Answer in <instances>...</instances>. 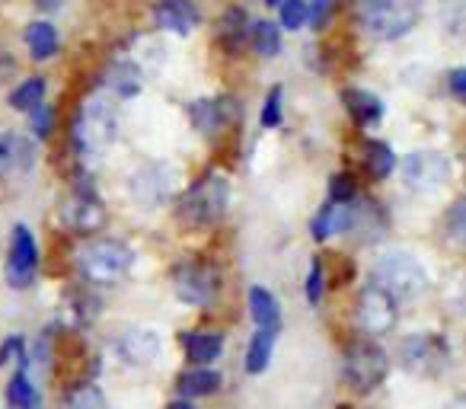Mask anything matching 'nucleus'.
I'll use <instances>...</instances> for the list:
<instances>
[{
  "instance_id": "nucleus-3",
  "label": "nucleus",
  "mask_w": 466,
  "mask_h": 409,
  "mask_svg": "<svg viewBox=\"0 0 466 409\" xmlns=\"http://www.w3.org/2000/svg\"><path fill=\"white\" fill-rule=\"evenodd\" d=\"M135 266V250L118 240H90L77 253V269L90 285H118Z\"/></svg>"
},
{
  "instance_id": "nucleus-30",
  "label": "nucleus",
  "mask_w": 466,
  "mask_h": 409,
  "mask_svg": "<svg viewBox=\"0 0 466 409\" xmlns=\"http://www.w3.org/2000/svg\"><path fill=\"white\" fill-rule=\"evenodd\" d=\"M220 36L227 39V48H240L243 39H249V16L243 10H227L220 16Z\"/></svg>"
},
{
  "instance_id": "nucleus-20",
  "label": "nucleus",
  "mask_w": 466,
  "mask_h": 409,
  "mask_svg": "<svg viewBox=\"0 0 466 409\" xmlns=\"http://www.w3.org/2000/svg\"><path fill=\"white\" fill-rule=\"evenodd\" d=\"M342 99H345V109H349V116L355 118L358 125H364V128L377 125L383 118V112H387L383 99L374 97V93H368V90H345Z\"/></svg>"
},
{
  "instance_id": "nucleus-36",
  "label": "nucleus",
  "mask_w": 466,
  "mask_h": 409,
  "mask_svg": "<svg viewBox=\"0 0 466 409\" xmlns=\"http://www.w3.org/2000/svg\"><path fill=\"white\" fill-rule=\"evenodd\" d=\"M307 301L310 304H319L323 301V291H326V269H323V262L319 260H313L310 262V272H307Z\"/></svg>"
},
{
  "instance_id": "nucleus-19",
  "label": "nucleus",
  "mask_w": 466,
  "mask_h": 409,
  "mask_svg": "<svg viewBox=\"0 0 466 409\" xmlns=\"http://www.w3.org/2000/svg\"><path fill=\"white\" fill-rule=\"evenodd\" d=\"M35 160V148L23 135H0V176L29 169Z\"/></svg>"
},
{
  "instance_id": "nucleus-25",
  "label": "nucleus",
  "mask_w": 466,
  "mask_h": 409,
  "mask_svg": "<svg viewBox=\"0 0 466 409\" xmlns=\"http://www.w3.org/2000/svg\"><path fill=\"white\" fill-rule=\"evenodd\" d=\"M249 317H253L256 326L281 330V307L275 294L266 291V288H249Z\"/></svg>"
},
{
  "instance_id": "nucleus-24",
  "label": "nucleus",
  "mask_w": 466,
  "mask_h": 409,
  "mask_svg": "<svg viewBox=\"0 0 466 409\" xmlns=\"http://www.w3.org/2000/svg\"><path fill=\"white\" fill-rule=\"evenodd\" d=\"M7 409H46L39 390H35L33 377L26 374V368H16V374L7 383Z\"/></svg>"
},
{
  "instance_id": "nucleus-1",
  "label": "nucleus",
  "mask_w": 466,
  "mask_h": 409,
  "mask_svg": "<svg viewBox=\"0 0 466 409\" xmlns=\"http://www.w3.org/2000/svg\"><path fill=\"white\" fill-rule=\"evenodd\" d=\"M227 201H230V182L220 173H208L179 195L176 221L186 230H205L224 218Z\"/></svg>"
},
{
  "instance_id": "nucleus-43",
  "label": "nucleus",
  "mask_w": 466,
  "mask_h": 409,
  "mask_svg": "<svg viewBox=\"0 0 466 409\" xmlns=\"http://www.w3.org/2000/svg\"><path fill=\"white\" fill-rule=\"evenodd\" d=\"M35 4H39L42 10H55V7H61L65 0H35Z\"/></svg>"
},
{
  "instance_id": "nucleus-14",
  "label": "nucleus",
  "mask_w": 466,
  "mask_h": 409,
  "mask_svg": "<svg viewBox=\"0 0 466 409\" xmlns=\"http://www.w3.org/2000/svg\"><path fill=\"white\" fill-rule=\"evenodd\" d=\"M160 349H163L160 332L144 330V326H135V330L118 332V339H116V355L122 358V362H128V364H150V362H157Z\"/></svg>"
},
{
  "instance_id": "nucleus-37",
  "label": "nucleus",
  "mask_w": 466,
  "mask_h": 409,
  "mask_svg": "<svg viewBox=\"0 0 466 409\" xmlns=\"http://www.w3.org/2000/svg\"><path fill=\"white\" fill-rule=\"evenodd\" d=\"M10 362H20V368H26V339L10 336L0 343V368Z\"/></svg>"
},
{
  "instance_id": "nucleus-17",
  "label": "nucleus",
  "mask_w": 466,
  "mask_h": 409,
  "mask_svg": "<svg viewBox=\"0 0 466 409\" xmlns=\"http://www.w3.org/2000/svg\"><path fill=\"white\" fill-rule=\"evenodd\" d=\"M154 16H157V26H163L167 33L176 36H188L201 20L198 7H195L192 0H160Z\"/></svg>"
},
{
  "instance_id": "nucleus-4",
  "label": "nucleus",
  "mask_w": 466,
  "mask_h": 409,
  "mask_svg": "<svg viewBox=\"0 0 466 409\" xmlns=\"http://www.w3.org/2000/svg\"><path fill=\"white\" fill-rule=\"evenodd\" d=\"M374 285L393 301H412L428 288V272L412 253H383L374 262Z\"/></svg>"
},
{
  "instance_id": "nucleus-33",
  "label": "nucleus",
  "mask_w": 466,
  "mask_h": 409,
  "mask_svg": "<svg viewBox=\"0 0 466 409\" xmlns=\"http://www.w3.org/2000/svg\"><path fill=\"white\" fill-rule=\"evenodd\" d=\"M281 118H285V90L272 87L266 97V106H262V128H279Z\"/></svg>"
},
{
  "instance_id": "nucleus-18",
  "label": "nucleus",
  "mask_w": 466,
  "mask_h": 409,
  "mask_svg": "<svg viewBox=\"0 0 466 409\" xmlns=\"http://www.w3.org/2000/svg\"><path fill=\"white\" fill-rule=\"evenodd\" d=\"M182 352L192 364H214L224 352V336L211 330H188L182 332Z\"/></svg>"
},
{
  "instance_id": "nucleus-6",
  "label": "nucleus",
  "mask_w": 466,
  "mask_h": 409,
  "mask_svg": "<svg viewBox=\"0 0 466 409\" xmlns=\"http://www.w3.org/2000/svg\"><path fill=\"white\" fill-rule=\"evenodd\" d=\"M390 371V358L370 339H351L345 349V383L355 394H370L383 383Z\"/></svg>"
},
{
  "instance_id": "nucleus-31",
  "label": "nucleus",
  "mask_w": 466,
  "mask_h": 409,
  "mask_svg": "<svg viewBox=\"0 0 466 409\" xmlns=\"http://www.w3.org/2000/svg\"><path fill=\"white\" fill-rule=\"evenodd\" d=\"M444 230H447V240H451L453 247H466V195L447 211Z\"/></svg>"
},
{
  "instance_id": "nucleus-32",
  "label": "nucleus",
  "mask_w": 466,
  "mask_h": 409,
  "mask_svg": "<svg viewBox=\"0 0 466 409\" xmlns=\"http://www.w3.org/2000/svg\"><path fill=\"white\" fill-rule=\"evenodd\" d=\"M279 20L285 29H304V23L310 20V7H307L304 0H281L279 7Z\"/></svg>"
},
{
  "instance_id": "nucleus-15",
  "label": "nucleus",
  "mask_w": 466,
  "mask_h": 409,
  "mask_svg": "<svg viewBox=\"0 0 466 409\" xmlns=\"http://www.w3.org/2000/svg\"><path fill=\"white\" fill-rule=\"evenodd\" d=\"M402 364L409 371H419V374H431L438 371V364H444L447 358V345L438 336H412L402 343Z\"/></svg>"
},
{
  "instance_id": "nucleus-35",
  "label": "nucleus",
  "mask_w": 466,
  "mask_h": 409,
  "mask_svg": "<svg viewBox=\"0 0 466 409\" xmlns=\"http://www.w3.org/2000/svg\"><path fill=\"white\" fill-rule=\"evenodd\" d=\"M112 84H116V93L118 97H135L137 90H141V74H137L135 65H125L116 71V77H112Z\"/></svg>"
},
{
  "instance_id": "nucleus-44",
  "label": "nucleus",
  "mask_w": 466,
  "mask_h": 409,
  "mask_svg": "<svg viewBox=\"0 0 466 409\" xmlns=\"http://www.w3.org/2000/svg\"><path fill=\"white\" fill-rule=\"evenodd\" d=\"M460 311L466 313V279H463V291H460Z\"/></svg>"
},
{
  "instance_id": "nucleus-26",
  "label": "nucleus",
  "mask_w": 466,
  "mask_h": 409,
  "mask_svg": "<svg viewBox=\"0 0 466 409\" xmlns=\"http://www.w3.org/2000/svg\"><path fill=\"white\" fill-rule=\"evenodd\" d=\"M364 167H368L370 179H387L396 169V154L387 141H368L364 144Z\"/></svg>"
},
{
  "instance_id": "nucleus-21",
  "label": "nucleus",
  "mask_w": 466,
  "mask_h": 409,
  "mask_svg": "<svg viewBox=\"0 0 466 409\" xmlns=\"http://www.w3.org/2000/svg\"><path fill=\"white\" fill-rule=\"evenodd\" d=\"M220 381H224V377H220L218 371H211L208 364H195L192 371H182L179 381H176V387H179L182 396L195 400V396H211V394H218Z\"/></svg>"
},
{
  "instance_id": "nucleus-42",
  "label": "nucleus",
  "mask_w": 466,
  "mask_h": 409,
  "mask_svg": "<svg viewBox=\"0 0 466 409\" xmlns=\"http://www.w3.org/2000/svg\"><path fill=\"white\" fill-rule=\"evenodd\" d=\"M163 409H195V403H188V400H173V403H167Z\"/></svg>"
},
{
  "instance_id": "nucleus-40",
  "label": "nucleus",
  "mask_w": 466,
  "mask_h": 409,
  "mask_svg": "<svg viewBox=\"0 0 466 409\" xmlns=\"http://www.w3.org/2000/svg\"><path fill=\"white\" fill-rule=\"evenodd\" d=\"M329 16H332V0H313V10H310L313 29H323Z\"/></svg>"
},
{
  "instance_id": "nucleus-5",
  "label": "nucleus",
  "mask_w": 466,
  "mask_h": 409,
  "mask_svg": "<svg viewBox=\"0 0 466 409\" xmlns=\"http://www.w3.org/2000/svg\"><path fill=\"white\" fill-rule=\"evenodd\" d=\"M421 4L419 0H364L361 7V26L374 39L393 42L406 36L419 23Z\"/></svg>"
},
{
  "instance_id": "nucleus-8",
  "label": "nucleus",
  "mask_w": 466,
  "mask_h": 409,
  "mask_svg": "<svg viewBox=\"0 0 466 409\" xmlns=\"http://www.w3.org/2000/svg\"><path fill=\"white\" fill-rule=\"evenodd\" d=\"M402 182L419 195L441 192L451 182V160L441 150H412L402 163Z\"/></svg>"
},
{
  "instance_id": "nucleus-13",
  "label": "nucleus",
  "mask_w": 466,
  "mask_h": 409,
  "mask_svg": "<svg viewBox=\"0 0 466 409\" xmlns=\"http://www.w3.org/2000/svg\"><path fill=\"white\" fill-rule=\"evenodd\" d=\"M188 116H192L195 131H201L205 138H218L227 125L240 118V106L237 99H195L188 106Z\"/></svg>"
},
{
  "instance_id": "nucleus-2",
  "label": "nucleus",
  "mask_w": 466,
  "mask_h": 409,
  "mask_svg": "<svg viewBox=\"0 0 466 409\" xmlns=\"http://www.w3.org/2000/svg\"><path fill=\"white\" fill-rule=\"evenodd\" d=\"M118 138V106L109 97H93L84 103L71 125V144L80 154H99Z\"/></svg>"
},
{
  "instance_id": "nucleus-23",
  "label": "nucleus",
  "mask_w": 466,
  "mask_h": 409,
  "mask_svg": "<svg viewBox=\"0 0 466 409\" xmlns=\"http://www.w3.org/2000/svg\"><path fill=\"white\" fill-rule=\"evenodd\" d=\"M26 46H29V55H33V61L55 58V55H58V48H61L58 29H55L48 20L29 23V29H26Z\"/></svg>"
},
{
  "instance_id": "nucleus-39",
  "label": "nucleus",
  "mask_w": 466,
  "mask_h": 409,
  "mask_svg": "<svg viewBox=\"0 0 466 409\" xmlns=\"http://www.w3.org/2000/svg\"><path fill=\"white\" fill-rule=\"evenodd\" d=\"M441 14H444V23L451 33L466 29V0H441Z\"/></svg>"
},
{
  "instance_id": "nucleus-28",
  "label": "nucleus",
  "mask_w": 466,
  "mask_h": 409,
  "mask_svg": "<svg viewBox=\"0 0 466 409\" xmlns=\"http://www.w3.org/2000/svg\"><path fill=\"white\" fill-rule=\"evenodd\" d=\"M46 80L42 77H29V80H23L20 87H16L14 93H10V109H16V112H33V109H39L42 103H46Z\"/></svg>"
},
{
  "instance_id": "nucleus-27",
  "label": "nucleus",
  "mask_w": 466,
  "mask_h": 409,
  "mask_svg": "<svg viewBox=\"0 0 466 409\" xmlns=\"http://www.w3.org/2000/svg\"><path fill=\"white\" fill-rule=\"evenodd\" d=\"M249 42H253V48L262 55V58H275V55H281V29H279V23H272V20L249 23Z\"/></svg>"
},
{
  "instance_id": "nucleus-34",
  "label": "nucleus",
  "mask_w": 466,
  "mask_h": 409,
  "mask_svg": "<svg viewBox=\"0 0 466 409\" xmlns=\"http://www.w3.org/2000/svg\"><path fill=\"white\" fill-rule=\"evenodd\" d=\"M29 116H33V135L48 141V138L55 135V128H58V112H55V106L42 103L39 109H33Z\"/></svg>"
},
{
  "instance_id": "nucleus-12",
  "label": "nucleus",
  "mask_w": 466,
  "mask_h": 409,
  "mask_svg": "<svg viewBox=\"0 0 466 409\" xmlns=\"http://www.w3.org/2000/svg\"><path fill=\"white\" fill-rule=\"evenodd\" d=\"M128 192L141 209H160L173 195V169L167 163H144L131 176Z\"/></svg>"
},
{
  "instance_id": "nucleus-9",
  "label": "nucleus",
  "mask_w": 466,
  "mask_h": 409,
  "mask_svg": "<svg viewBox=\"0 0 466 409\" xmlns=\"http://www.w3.org/2000/svg\"><path fill=\"white\" fill-rule=\"evenodd\" d=\"M65 221H67V228L77 230V234H93V230L103 228L106 205H103L96 186H93V179L86 173L74 179L71 201L65 205Z\"/></svg>"
},
{
  "instance_id": "nucleus-29",
  "label": "nucleus",
  "mask_w": 466,
  "mask_h": 409,
  "mask_svg": "<svg viewBox=\"0 0 466 409\" xmlns=\"http://www.w3.org/2000/svg\"><path fill=\"white\" fill-rule=\"evenodd\" d=\"M65 409H106V396L93 381H84V383H77V387L67 390Z\"/></svg>"
},
{
  "instance_id": "nucleus-16",
  "label": "nucleus",
  "mask_w": 466,
  "mask_h": 409,
  "mask_svg": "<svg viewBox=\"0 0 466 409\" xmlns=\"http://www.w3.org/2000/svg\"><path fill=\"white\" fill-rule=\"evenodd\" d=\"M355 201H326L323 209H319V215L313 218V224H310L313 240L323 243V240H329V237L351 230V224H355Z\"/></svg>"
},
{
  "instance_id": "nucleus-7",
  "label": "nucleus",
  "mask_w": 466,
  "mask_h": 409,
  "mask_svg": "<svg viewBox=\"0 0 466 409\" xmlns=\"http://www.w3.org/2000/svg\"><path fill=\"white\" fill-rule=\"evenodd\" d=\"M173 291L188 307H211L220 291V272L205 260L182 262L173 269Z\"/></svg>"
},
{
  "instance_id": "nucleus-11",
  "label": "nucleus",
  "mask_w": 466,
  "mask_h": 409,
  "mask_svg": "<svg viewBox=\"0 0 466 409\" xmlns=\"http://www.w3.org/2000/svg\"><path fill=\"white\" fill-rule=\"evenodd\" d=\"M355 317H358V326H361L368 336H383V332H390L396 326V301L370 281V285H364L361 294H358Z\"/></svg>"
},
{
  "instance_id": "nucleus-45",
  "label": "nucleus",
  "mask_w": 466,
  "mask_h": 409,
  "mask_svg": "<svg viewBox=\"0 0 466 409\" xmlns=\"http://www.w3.org/2000/svg\"><path fill=\"white\" fill-rule=\"evenodd\" d=\"M266 4H272V7H275V4H279V0H266Z\"/></svg>"
},
{
  "instance_id": "nucleus-22",
  "label": "nucleus",
  "mask_w": 466,
  "mask_h": 409,
  "mask_svg": "<svg viewBox=\"0 0 466 409\" xmlns=\"http://www.w3.org/2000/svg\"><path fill=\"white\" fill-rule=\"evenodd\" d=\"M275 339H279V330H266V326H256L253 339L247 345V374H262L272 362V352H275Z\"/></svg>"
},
{
  "instance_id": "nucleus-38",
  "label": "nucleus",
  "mask_w": 466,
  "mask_h": 409,
  "mask_svg": "<svg viewBox=\"0 0 466 409\" xmlns=\"http://www.w3.org/2000/svg\"><path fill=\"white\" fill-rule=\"evenodd\" d=\"M358 199V186L349 173H336L329 179V201H355Z\"/></svg>"
},
{
  "instance_id": "nucleus-41",
  "label": "nucleus",
  "mask_w": 466,
  "mask_h": 409,
  "mask_svg": "<svg viewBox=\"0 0 466 409\" xmlns=\"http://www.w3.org/2000/svg\"><path fill=\"white\" fill-rule=\"evenodd\" d=\"M451 93L460 99V103H466V67L451 71Z\"/></svg>"
},
{
  "instance_id": "nucleus-10",
  "label": "nucleus",
  "mask_w": 466,
  "mask_h": 409,
  "mask_svg": "<svg viewBox=\"0 0 466 409\" xmlns=\"http://www.w3.org/2000/svg\"><path fill=\"white\" fill-rule=\"evenodd\" d=\"M39 279V243L26 224H16L10 237V256H7V285L14 291H26Z\"/></svg>"
}]
</instances>
